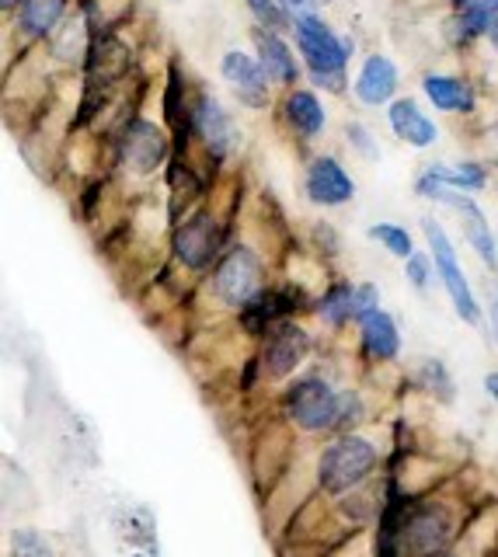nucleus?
<instances>
[{
	"instance_id": "obj_29",
	"label": "nucleus",
	"mask_w": 498,
	"mask_h": 557,
	"mask_svg": "<svg viewBox=\"0 0 498 557\" xmlns=\"http://www.w3.org/2000/svg\"><path fill=\"white\" fill-rule=\"evenodd\" d=\"M22 540H25V544H28V547H22V554H25V557H53V554H49V547L42 544V540H39V536H32V533H25Z\"/></svg>"
},
{
	"instance_id": "obj_6",
	"label": "nucleus",
	"mask_w": 498,
	"mask_h": 557,
	"mask_svg": "<svg viewBox=\"0 0 498 557\" xmlns=\"http://www.w3.org/2000/svg\"><path fill=\"white\" fill-rule=\"evenodd\" d=\"M338 394L321 376H303L286 391V414L303 432H328L335 425Z\"/></svg>"
},
{
	"instance_id": "obj_22",
	"label": "nucleus",
	"mask_w": 498,
	"mask_h": 557,
	"mask_svg": "<svg viewBox=\"0 0 498 557\" xmlns=\"http://www.w3.org/2000/svg\"><path fill=\"white\" fill-rule=\"evenodd\" d=\"M370 237L381 240L394 258H404L408 261L411 255H415V240H411V234L404 231V226H398V223H373L370 226Z\"/></svg>"
},
{
	"instance_id": "obj_1",
	"label": "nucleus",
	"mask_w": 498,
	"mask_h": 557,
	"mask_svg": "<svg viewBox=\"0 0 498 557\" xmlns=\"http://www.w3.org/2000/svg\"><path fill=\"white\" fill-rule=\"evenodd\" d=\"M294 39H297L307 74H311V81L321 87V91H332V95L346 91V66L352 60L356 42L335 35L332 25L321 22L314 11L294 17Z\"/></svg>"
},
{
	"instance_id": "obj_17",
	"label": "nucleus",
	"mask_w": 498,
	"mask_h": 557,
	"mask_svg": "<svg viewBox=\"0 0 498 557\" xmlns=\"http://www.w3.org/2000/svg\"><path fill=\"white\" fill-rule=\"evenodd\" d=\"M422 91L436 112L446 115H468L474 112V87L453 74H428L422 81Z\"/></svg>"
},
{
	"instance_id": "obj_27",
	"label": "nucleus",
	"mask_w": 498,
	"mask_h": 557,
	"mask_svg": "<svg viewBox=\"0 0 498 557\" xmlns=\"http://www.w3.org/2000/svg\"><path fill=\"white\" fill-rule=\"evenodd\" d=\"M373 310H376V286L359 283V286H356V318L363 321L366 313H373Z\"/></svg>"
},
{
	"instance_id": "obj_2",
	"label": "nucleus",
	"mask_w": 498,
	"mask_h": 557,
	"mask_svg": "<svg viewBox=\"0 0 498 557\" xmlns=\"http://www.w3.org/2000/svg\"><path fill=\"white\" fill-rule=\"evenodd\" d=\"M376 470V446L363 435H341L318 457V484L328 495H349Z\"/></svg>"
},
{
	"instance_id": "obj_11",
	"label": "nucleus",
	"mask_w": 498,
	"mask_h": 557,
	"mask_svg": "<svg viewBox=\"0 0 498 557\" xmlns=\"http://www.w3.org/2000/svg\"><path fill=\"white\" fill-rule=\"evenodd\" d=\"M311 352V335L300 324H276L269 331V342L262 348V373L269 380H283L297 370V366Z\"/></svg>"
},
{
	"instance_id": "obj_4",
	"label": "nucleus",
	"mask_w": 498,
	"mask_h": 557,
	"mask_svg": "<svg viewBox=\"0 0 498 557\" xmlns=\"http://www.w3.org/2000/svg\"><path fill=\"white\" fill-rule=\"evenodd\" d=\"M171 136L164 126L150 119H129L123 126V136H119V157H123V164L140 174V178H150L153 171H158L167 157H171Z\"/></svg>"
},
{
	"instance_id": "obj_3",
	"label": "nucleus",
	"mask_w": 498,
	"mask_h": 557,
	"mask_svg": "<svg viewBox=\"0 0 498 557\" xmlns=\"http://www.w3.org/2000/svg\"><path fill=\"white\" fill-rule=\"evenodd\" d=\"M422 226H425L428 251H433V261H436V272H439L443 286H446V293H450V300H453L457 318L463 324H481V304H477V296H474V289L468 283V275H463V269H460V258L453 251L450 237H446V231L436 220H425Z\"/></svg>"
},
{
	"instance_id": "obj_21",
	"label": "nucleus",
	"mask_w": 498,
	"mask_h": 557,
	"mask_svg": "<svg viewBox=\"0 0 498 557\" xmlns=\"http://www.w3.org/2000/svg\"><path fill=\"white\" fill-rule=\"evenodd\" d=\"M318 310H321V318L328 321V324H335V327L349 324V321H359L356 318V286L352 283H335V286H328V293L321 296Z\"/></svg>"
},
{
	"instance_id": "obj_28",
	"label": "nucleus",
	"mask_w": 498,
	"mask_h": 557,
	"mask_svg": "<svg viewBox=\"0 0 498 557\" xmlns=\"http://www.w3.org/2000/svg\"><path fill=\"white\" fill-rule=\"evenodd\" d=\"M457 11H474V14H485V17H498V0H453Z\"/></svg>"
},
{
	"instance_id": "obj_34",
	"label": "nucleus",
	"mask_w": 498,
	"mask_h": 557,
	"mask_svg": "<svg viewBox=\"0 0 498 557\" xmlns=\"http://www.w3.org/2000/svg\"><path fill=\"white\" fill-rule=\"evenodd\" d=\"M4 4V11H14V8H22V0H0Z\"/></svg>"
},
{
	"instance_id": "obj_15",
	"label": "nucleus",
	"mask_w": 498,
	"mask_h": 557,
	"mask_svg": "<svg viewBox=\"0 0 498 557\" xmlns=\"http://www.w3.org/2000/svg\"><path fill=\"white\" fill-rule=\"evenodd\" d=\"M297 307H303V293L297 289H262L248 307H240V324L251 335H265L272 324H283Z\"/></svg>"
},
{
	"instance_id": "obj_32",
	"label": "nucleus",
	"mask_w": 498,
	"mask_h": 557,
	"mask_svg": "<svg viewBox=\"0 0 498 557\" xmlns=\"http://www.w3.org/2000/svg\"><path fill=\"white\" fill-rule=\"evenodd\" d=\"M491 335H495V342H498V300L491 304Z\"/></svg>"
},
{
	"instance_id": "obj_20",
	"label": "nucleus",
	"mask_w": 498,
	"mask_h": 557,
	"mask_svg": "<svg viewBox=\"0 0 498 557\" xmlns=\"http://www.w3.org/2000/svg\"><path fill=\"white\" fill-rule=\"evenodd\" d=\"M66 17V0H22L18 8V32L28 39H49Z\"/></svg>"
},
{
	"instance_id": "obj_13",
	"label": "nucleus",
	"mask_w": 498,
	"mask_h": 557,
	"mask_svg": "<svg viewBox=\"0 0 498 557\" xmlns=\"http://www.w3.org/2000/svg\"><path fill=\"white\" fill-rule=\"evenodd\" d=\"M398 84H401V74H398V63L384 52H373L366 57V63L359 66V77L352 84V95L366 104V109H381V104H390L394 95H398Z\"/></svg>"
},
{
	"instance_id": "obj_7",
	"label": "nucleus",
	"mask_w": 498,
	"mask_h": 557,
	"mask_svg": "<svg viewBox=\"0 0 498 557\" xmlns=\"http://www.w3.org/2000/svg\"><path fill=\"white\" fill-rule=\"evenodd\" d=\"M171 248H175V258L185 269L202 272V269L216 265L220 248H223V226L213 213H196L175 231Z\"/></svg>"
},
{
	"instance_id": "obj_18",
	"label": "nucleus",
	"mask_w": 498,
	"mask_h": 557,
	"mask_svg": "<svg viewBox=\"0 0 498 557\" xmlns=\"http://www.w3.org/2000/svg\"><path fill=\"white\" fill-rule=\"evenodd\" d=\"M359 335H363V348H366L370 359H381V362L398 359L401 331H398V324H394V318L387 310L376 307L373 313H366V318L359 321Z\"/></svg>"
},
{
	"instance_id": "obj_12",
	"label": "nucleus",
	"mask_w": 498,
	"mask_h": 557,
	"mask_svg": "<svg viewBox=\"0 0 498 557\" xmlns=\"http://www.w3.org/2000/svg\"><path fill=\"white\" fill-rule=\"evenodd\" d=\"M303 191L307 199L314 206H346L356 196V182L349 178V171L341 168L338 157H318V161L307 168V178H303Z\"/></svg>"
},
{
	"instance_id": "obj_31",
	"label": "nucleus",
	"mask_w": 498,
	"mask_h": 557,
	"mask_svg": "<svg viewBox=\"0 0 498 557\" xmlns=\"http://www.w3.org/2000/svg\"><path fill=\"white\" fill-rule=\"evenodd\" d=\"M485 391L495 397V405H498V373H488V376H485Z\"/></svg>"
},
{
	"instance_id": "obj_19",
	"label": "nucleus",
	"mask_w": 498,
	"mask_h": 557,
	"mask_svg": "<svg viewBox=\"0 0 498 557\" xmlns=\"http://www.w3.org/2000/svg\"><path fill=\"white\" fill-rule=\"evenodd\" d=\"M283 119L289 122V129L300 133V136H318L324 126H328V112L314 91L307 87H294L283 101Z\"/></svg>"
},
{
	"instance_id": "obj_14",
	"label": "nucleus",
	"mask_w": 498,
	"mask_h": 557,
	"mask_svg": "<svg viewBox=\"0 0 498 557\" xmlns=\"http://www.w3.org/2000/svg\"><path fill=\"white\" fill-rule=\"evenodd\" d=\"M251 39H254V57H259V63L265 66L269 81L279 84V87H297V81H300V63L294 57V49L286 46L283 35L272 32V28L254 25Z\"/></svg>"
},
{
	"instance_id": "obj_30",
	"label": "nucleus",
	"mask_w": 498,
	"mask_h": 557,
	"mask_svg": "<svg viewBox=\"0 0 498 557\" xmlns=\"http://www.w3.org/2000/svg\"><path fill=\"white\" fill-rule=\"evenodd\" d=\"M279 4H283L289 14H294V17H300V14H311L318 0H279Z\"/></svg>"
},
{
	"instance_id": "obj_23",
	"label": "nucleus",
	"mask_w": 498,
	"mask_h": 557,
	"mask_svg": "<svg viewBox=\"0 0 498 557\" xmlns=\"http://www.w3.org/2000/svg\"><path fill=\"white\" fill-rule=\"evenodd\" d=\"M245 4L251 8L254 22H259L262 28L283 32V28H286V22H289V11L279 4V0H245Z\"/></svg>"
},
{
	"instance_id": "obj_26",
	"label": "nucleus",
	"mask_w": 498,
	"mask_h": 557,
	"mask_svg": "<svg viewBox=\"0 0 498 557\" xmlns=\"http://www.w3.org/2000/svg\"><path fill=\"white\" fill-rule=\"evenodd\" d=\"M404 272H408V283L415 286V289H425L428 286V275L436 272V261H433V255H411L408 261H404Z\"/></svg>"
},
{
	"instance_id": "obj_5",
	"label": "nucleus",
	"mask_w": 498,
	"mask_h": 557,
	"mask_svg": "<svg viewBox=\"0 0 498 557\" xmlns=\"http://www.w3.org/2000/svg\"><path fill=\"white\" fill-rule=\"evenodd\" d=\"M213 293L227 307H248L262 293V261L248 248L227 251L213 269Z\"/></svg>"
},
{
	"instance_id": "obj_8",
	"label": "nucleus",
	"mask_w": 498,
	"mask_h": 557,
	"mask_svg": "<svg viewBox=\"0 0 498 557\" xmlns=\"http://www.w3.org/2000/svg\"><path fill=\"white\" fill-rule=\"evenodd\" d=\"M188 109H192L188 126H192V133L202 139L206 153H210L216 164L223 157H231L237 147V129H234V119L227 115V109H223L213 95H199Z\"/></svg>"
},
{
	"instance_id": "obj_33",
	"label": "nucleus",
	"mask_w": 498,
	"mask_h": 557,
	"mask_svg": "<svg viewBox=\"0 0 498 557\" xmlns=\"http://www.w3.org/2000/svg\"><path fill=\"white\" fill-rule=\"evenodd\" d=\"M488 42L498 49V17H495V25H491V32H488Z\"/></svg>"
},
{
	"instance_id": "obj_9",
	"label": "nucleus",
	"mask_w": 498,
	"mask_h": 557,
	"mask_svg": "<svg viewBox=\"0 0 498 557\" xmlns=\"http://www.w3.org/2000/svg\"><path fill=\"white\" fill-rule=\"evenodd\" d=\"M220 74L234 87V95L245 101L248 109H265V104L272 101V81L265 74V66L259 63V57H251V52H245V49L223 52Z\"/></svg>"
},
{
	"instance_id": "obj_36",
	"label": "nucleus",
	"mask_w": 498,
	"mask_h": 557,
	"mask_svg": "<svg viewBox=\"0 0 498 557\" xmlns=\"http://www.w3.org/2000/svg\"><path fill=\"white\" fill-rule=\"evenodd\" d=\"M318 4H332V0H318Z\"/></svg>"
},
{
	"instance_id": "obj_25",
	"label": "nucleus",
	"mask_w": 498,
	"mask_h": 557,
	"mask_svg": "<svg viewBox=\"0 0 498 557\" xmlns=\"http://www.w3.org/2000/svg\"><path fill=\"white\" fill-rule=\"evenodd\" d=\"M359 418H363V400H359L356 394H338V411H335L332 432H349Z\"/></svg>"
},
{
	"instance_id": "obj_35",
	"label": "nucleus",
	"mask_w": 498,
	"mask_h": 557,
	"mask_svg": "<svg viewBox=\"0 0 498 557\" xmlns=\"http://www.w3.org/2000/svg\"><path fill=\"white\" fill-rule=\"evenodd\" d=\"M491 139H495V147H498V122H495V126H491Z\"/></svg>"
},
{
	"instance_id": "obj_16",
	"label": "nucleus",
	"mask_w": 498,
	"mask_h": 557,
	"mask_svg": "<svg viewBox=\"0 0 498 557\" xmlns=\"http://www.w3.org/2000/svg\"><path fill=\"white\" fill-rule=\"evenodd\" d=\"M387 122H390V133L411 150H428L439 139L436 122L419 109L415 98H394L387 104Z\"/></svg>"
},
{
	"instance_id": "obj_10",
	"label": "nucleus",
	"mask_w": 498,
	"mask_h": 557,
	"mask_svg": "<svg viewBox=\"0 0 498 557\" xmlns=\"http://www.w3.org/2000/svg\"><path fill=\"white\" fill-rule=\"evenodd\" d=\"M433 202H443L460 213V223H463V237L471 240V248L477 251V258L485 261L488 269H498V248H495V234L491 226L485 220V213H481V206L468 196V191H457V188H436L433 196H428Z\"/></svg>"
},
{
	"instance_id": "obj_37",
	"label": "nucleus",
	"mask_w": 498,
	"mask_h": 557,
	"mask_svg": "<svg viewBox=\"0 0 498 557\" xmlns=\"http://www.w3.org/2000/svg\"><path fill=\"white\" fill-rule=\"evenodd\" d=\"M436 557H450V554H436Z\"/></svg>"
},
{
	"instance_id": "obj_24",
	"label": "nucleus",
	"mask_w": 498,
	"mask_h": 557,
	"mask_svg": "<svg viewBox=\"0 0 498 557\" xmlns=\"http://www.w3.org/2000/svg\"><path fill=\"white\" fill-rule=\"evenodd\" d=\"M346 136L349 144L359 157H366V161H376L381 157V147H376V136L363 126V122H346Z\"/></svg>"
}]
</instances>
